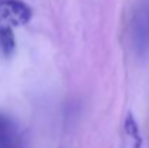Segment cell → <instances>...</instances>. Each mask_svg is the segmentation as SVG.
I'll list each match as a JSON object with an SVG mask.
<instances>
[{"instance_id":"6da1fadb","label":"cell","mask_w":149,"mask_h":148,"mask_svg":"<svg viewBox=\"0 0 149 148\" xmlns=\"http://www.w3.org/2000/svg\"><path fill=\"white\" fill-rule=\"evenodd\" d=\"M0 16L12 25H26L32 19V9L22 0H3Z\"/></svg>"},{"instance_id":"7a4b0ae2","label":"cell","mask_w":149,"mask_h":148,"mask_svg":"<svg viewBox=\"0 0 149 148\" xmlns=\"http://www.w3.org/2000/svg\"><path fill=\"white\" fill-rule=\"evenodd\" d=\"M17 145L16 128L13 122L0 113V148H12Z\"/></svg>"},{"instance_id":"3957f363","label":"cell","mask_w":149,"mask_h":148,"mask_svg":"<svg viewBox=\"0 0 149 148\" xmlns=\"http://www.w3.org/2000/svg\"><path fill=\"white\" fill-rule=\"evenodd\" d=\"M16 49V39L10 26L0 25V51L4 57H12Z\"/></svg>"},{"instance_id":"277c9868","label":"cell","mask_w":149,"mask_h":148,"mask_svg":"<svg viewBox=\"0 0 149 148\" xmlns=\"http://www.w3.org/2000/svg\"><path fill=\"white\" fill-rule=\"evenodd\" d=\"M125 131L126 134L133 140V147L135 148H142L143 144V140H142V135H141V129H139V125H138V121L135 119L133 113H127L126 119H125Z\"/></svg>"},{"instance_id":"5b68a950","label":"cell","mask_w":149,"mask_h":148,"mask_svg":"<svg viewBox=\"0 0 149 148\" xmlns=\"http://www.w3.org/2000/svg\"><path fill=\"white\" fill-rule=\"evenodd\" d=\"M12 148H20V147L19 145H15V147H12Z\"/></svg>"}]
</instances>
